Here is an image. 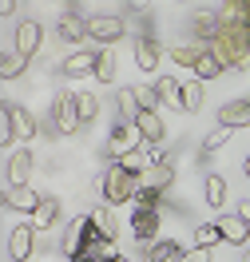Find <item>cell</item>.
Masks as SVG:
<instances>
[{"instance_id": "obj_1", "label": "cell", "mask_w": 250, "mask_h": 262, "mask_svg": "<svg viewBox=\"0 0 250 262\" xmlns=\"http://www.w3.org/2000/svg\"><path fill=\"white\" fill-rule=\"evenodd\" d=\"M100 191H103V207H119V203H135L139 191H143V179L131 175V171H123L119 163H111L103 171L100 179Z\"/></svg>"}, {"instance_id": "obj_2", "label": "cell", "mask_w": 250, "mask_h": 262, "mask_svg": "<svg viewBox=\"0 0 250 262\" xmlns=\"http://www.w3.org/2000/svg\"><path fill=\"white\" fill-rule=\"evenodd\" d=\"M96 238V227H92V214H76L72 223H67L64 238H60V250H64L67 258H80L83 250H87V243Z\"/></svg>"}, {"instance_id": "obj_3", "label": "cell", "mask_w": 250, "mask_h": 262, "mask_svg": "<svg viewBox=\"0 0 250 262\" xmlns=\"http://www.w3.org/2000/svg\"><path fill=\"white\" fill-rule=\"evenodd\" d=\"M127 32V20L116 12H100V16H87V36L103 44V48H116V40Z\"/></svg>"}, {"instance_id": "obj_4", "label": "cell", "mask_w": 250, "mask_h": 262, "mask_svg": "<svg viewBox=\"0 0 250 262\" xmlns=\"http://www.w3.org/2000/svg\"><path fill=\"white\" fill-rule=\"evenodd\" d=\"M52 127L60 135H76L83 127L80 123V112H76V92H60L56 103H52Z\"/></svg>"}, {"instance_id": "obj_5", "label": "cell", "mask_w": 250, "mask_h": 262, "mask_svg": "<svg viewBox=\"0 0 250 262\" xmlns=\"http://www.w3.org/2000/svg\"><path fill=\"white\" fill-rule=\"evenodd\" d=\"M143 147V135L135 123H119V127L107 131V155H111V163H119L123 155H131V151Z\"/></svg>"}, {"instance_id": "obj_6", "label": "cell", "mask_w": 250, "mask_h": 262, "mask_svg": "<svg viewBox=\"0 0 250 262\" xmlns=\"http://www.w3.org/2000/svg\"><path fill=\"white\" fill-rule=\"evenodd\" d=\"M32 246H36V227L32 223H16V227L8 230V238H4V250H8L12 262H28L32 258Z\"/></svg>"}, {"instance_id": "obj_7", "label": "cell", "mask_w": 250, "mask_h": 262, "mask_svg": "<svg viewBox=\"0 0 250 262\" xmlns=\"http://www.w3.org/2000/svg\"><path fill=\"white\" fill-rule=\"evenodd\" d=\"M32 151L28 147H12L8 151V159H4V179H8V187H28V175H32Z\"/></svg>"}, {"instance_id": "obj_8", "label": "cell", "mask_w": 250, "mask_h": 262, "mask_svg": "<svg viewBox=\"0 0 250 262\" xmlns=\"http://www.w3.org/2000/svg\"><path fill=\"white\" fill-rule=\"evenodd\" d=\"M96 60H100V52L76 48L72 56H64V64H60V76H64V80H80V76H96Z\"/></svg>"}, {"instance_id": "obj_9", "label": "cell", "mask_w": 250, "mask_h": 262, "mask_svg": "<svg viewBox=\"0 0 250 262\" xmlns=\"http://www.w3.org/2000/svg\"><path fill=\"white\" fill-rule=\"evenodd\" d=\"M12 44H16L20 56H28V60H32L36 52H40V44H44V28H40L36 20H20V24H16V36H12Z\"/></svg>"}, {"instance_id": "obj_10", "label": "cell", "mask_w": 250, "mask_h": 262, "mask_svg": "<svg viewBox=\"0 0 250 262\" xmlns=\"http://www.w3.org/2000/svg\"><path fill=\"white\" fill-rule=\"evenodd\" d=\"M218 127H231V131L250 127V99H226L218 107Z\"/></svg>"}, {"instance_id": "obj_11", "label": "cell", "mask_w": 250, "mask_h": 262, "mask_svg": "<svg viewBox=\"0 0 250 262\" xmlns=\"http://www.w3.org/2000/svg\"><path fill=\"white\" fill-rule=\"evenodd\" d=\"M143 191H155V195H163L167 187H171V179H175V159H163V163H151L143 175Z\"/></svg>"}, {"instance_id": "obj_12", "label": "cell", "mask_w": 250, "mask_h": 262, "mask_svg": "<svg viewBox=\"0 0 250 262\" xmlns=\"http://www.w3.org/2000/svg\"><path fill=\"white\" fill-rule=\"evenodd\" d=\"M218 24L222 28H250V0H222L218 4Z\"/></svg>"}, {"instance_id": "obj_13", "label": "cell", "mask_w": 250, "mask_h": 262, "mask_svg": "<svg viewBox=\"0 0 250 262\" xmlns=\"http://www.w3.org/2000/svg\"><path fill=\"white\" fill-rule=\"evenodd\" d=\"M131 234L139 238V246H151L159 238V211H135L131 214Z\"/></svg>"}, {"instance_id": "obj_14", "label": "cell", "mask_w": 250, "mask_h": 262, "mask_svg": "<svg viewBox=\"0 0 250 262\" xmlns=\"http://www.w3.org/2000/svg\"><path fill=\"white\" fill-rule=\"evenodd\" d=\"M135 127H139V135H143V147H159L163 135H167L163 115H159V112H143L139 119H135Z\"/></svg>"}, {"instance_id": "obj_15", "label": "cell", "mask_w": 250, "mask_h": 262, "mask_svg": "<svg viewBox=\"0 0 250 262\" xmlns=\"http://www.w3.org/2000/svg\"><path fill=\"white\" fill-rule=\"evenodd\" d=\"M131 56H135V68H139V72H155L159 60H163V52H159V44H155L151 36H139V40H135Z\"/></svg>"}, {"instance_id": "obj_16", "label": "cell", "mask_w": 250, "mask_h": 262, "mask_svg": "<svg viewBox=\"0 0 250 262\" xmlns=\"http://www.w3.org/2000/svg\"><path fill=\"white\" fill-rule=\"evenodd\" d=\"M191 32H195V44H215L222 24H218V12H195L191 20Z\"/></svg>"}, {"instance_id": "obj_17", "label": "cell", "mask_w": 250, "mask_h": 262, "mask_svg": "<svg viewBox=\"0 0 250 262\" xmlns=\"http://www.w3.org/2000/svg\"><path fill=\"white\" fill-rule=\"evenodd\" d=\"M218 230H222V243H231V246H242L250 238V223L242 214H222V219H218Z\"/></svg>"}, {"instance_id": "obj_18", "label": "cell", "mask_w": 250, "mask_h": 262, "mask_svg": "<svg viewBox=\"0 0 250 262\" xmlns=\"http://www.w3.org/2000/svg\"><path fill=\"white\" fill-rule=\"evenodd\" d=\"M8 207L12 211H24V214H36V207L44 203V195L36 191V187H8Z\"/></svg>"}, {"instance_id": "obj_19", "label": "cell", "mask_w": 250, "mask_h": 262, "mask_svg": "<svg viewBox=\"0 0 250 262\" xmlns=\"http://www.w3.org/2000/svg\"><path fill=\"white\" fill-rule=\"evenodd\" d=\"M56 36H60L64 44H80L83 36H87V20L76 16V12H64V16L56 20Z\"/></svg>"}, {"instance_id": "obj_20", "label": "cell", "mask_w": 250, "mask_h": 262, "mask_svg": "<svg viewBox=\"0 0 250 262\" xmlns=\"http://www.w3.org/2000/svg\"><path fill=\"white\" fill-rule=\"evenodd\" d=\"M8 107V115H12V131H16V143H24V139H32L36 135V119L28 107H20V103H4Z\"/></svg>"}, {"instance_id": "obj_21", "label": "cell", "mask_w": 250, "mask_h": 262, "mask_svg": "<svg viewBox=\"0 0 250 262\" xmlns=\"http://www.w3.org/2000/svg\"><path fill=\"white\" fill-rule=\"evenodd\" d=\"M202 52H207V44H171L167 56H171L175 68H191V72H195V64L202 60Z\"/></svg>"}, {"instance_id": "obj_22", "label": "cell", "mask_w": 250, "mask_h": 262, "mask_svg": "<svg viewBox=\"0 0 250 262\" xmlns=\"http://www.w3.org/2000/svg\"><path fill=\"white\" fill-rule=\"evenodd\" d=\"M116 107H119V119H123V123H135V119L143 115V103H139V96H135V88H119L116 92Z\"/></svg>"}, {"instance_id": "obj_23", "label": "cell", "mask_w": 250, "mask_h": 262, "mask_svg": "<svg viewBox=\"0 0 250 262\" xmlns=\"http://www.w3.org/2000/svg\"><path fill=\"white\" fill-rule=\"evenodd\" d=\"M155 92H159V103L163 107H183V83L175 76H159L155 80Z\"/></svg>"}, {"instance_id": "obj_24", "label": "cell", "mask_w": 250, "mask_h": 262, "mask_svg": "<svg viewBox=\"0 0 250 262\" xmlns=\"http://www.w3.org/2000/svg\"><path fill=\"white\" fill-rule=\"evenodd\" d=\"M179 258H183V246L175 238H155L147 246V262H179Z\"/></svg>"}, {"instance_id": "obj_25", "label": "cell", "mask_w": 250, "mask_h": 262, "mask_svg": "<svg viewBox=\"0 0 250 262\" xmlns=\"http://www.w3.org/2000/svg\"><path fill=\"white\" fill-rule=\"evenodd\" d=\"M92 227H96V238H116V207H96Z\"/></svg>"}, {"instance_id": "obj_26", "label": "cell", "mask_w": 250, "mask_h": 262, "mask_svg": "<svg viewBox=\"0 0 250 262\" xmlns=\"http://www.w3.org/2000/svg\"><path fill=\"white\" fill-rule=\"evenodd\" d=\"M202 195H207V207H226V179L222 175H207V183H202Z\"/></svg>"}, {"instance_id": "obj_27", "label": "cell", "mask_w": 250, "mask_h": 262, "mask_svg": "<svg viewBox=\"0 0 250 262\" xmlns=\"http://www.w3.org/2000/svg\"><path fill=\"white\" fill-rule=\"evenodd\" d=\"M83 254H87V258H96V262H116L119 258V246H116V238H92Z\"/></svg>"}, {"instance_id": "obj_28", "label": "cell", "mask_w": 250, "mask_h": 262, "mask_svg": "<svg viewBox=\"0 0 250 262\" xmlns=\"http://www.w3.org/2000/svg\"><path fill=\"white\" fill-rule=\"evenodd\" d=\"M24 68H28V56H20L16 48H8L4 56H0V76H4V80H16V76H24Z\"/></svg>"}, {"instance_id": "obj_29", "label": "cell", "mask_w": 250, "mask_h": 262, "mask_svg": "<svg viewBox=\"0 0 250 262\" xmlns=\"http://www.w3.org/2000/svg\"><path fill=\"white\" fill-rule=\"evenodd\" d=\"M218 243H222L218 223H202V227H195V234H191V246H202V250H215Z\"/></svg>"}, {"instance_id": "obj_30", "label": "cell", "mask_w": 250, "mask_h": 262, "mask_svg": "<svg viewBox=\"0 0 250 262\" xmlns=\"http://www.w3.org/2000/svg\"><path fill=\"white\" fill-rule=\"evenodd\" d=\"M119 72V60H116V48H100V60H96V80L100 83H111Z\"/></svg>"}, {"instance_id": "obj_31", "label": "cell", "mask_w": 250, "mask_h": 262, "mask_svg": "<svg viewBox=\"0 0 250 262\" xmlns=\"http://www.w3.org/2000/svg\"><path fill=\"white\" fill-rule=\"evenodd\" d=\"M56 219H60V203H56V199H44V203L36 207V214H32V227L36 230H48Z\"/></svg>"}, {"instance_id": "obj_32", "label": "cell", "mask_w": 250, "mask_h": 262, "mask_svg": "<svg viewBox=\"0 0 250 262\" xmlns=\"http://www.w3.org/2000/svg\"><path fill=\"white\" fill-rule=\"evenodd\" d=\"M76 112H80V123L87 127V123L100 115V99L92 96V92H76Z\"/></svg>"}, {"instance_id": "obj_33", "label": "cell", "mask_w": 250, "mask_h": 262, "mask_svg": "<svg viewBox=\"0 0 250 262\" xmlns=\"http://www.w3.org/2000/svg\"><path fill=\"white\" fill-rule=\"evenodd\" d=\"M215 76H222V64H218V56H215V52L207 48V52H202V60L195 64V80L207 83V80H215Z\"/></svg>"}, {"instance_id": "obj_34", "label": "cell", "mask_w": 250, "mask_h": 262, "mask_svg": "<svg viewBox=\"0 0 250 262\" xmlns=\"http://www.w3.org/2000/svg\"><path fill=\"white\" fill-rule=\"evenodd\" d=\"M119 167H123V171H131V175H143V171L151 167V151L147 147L131 151V155H123V159H119Z\"/></svg>"}, {"instance_id": "obj_35", "label": "cell", "mask_w": 250, "mask_h": 262, "mask_svg": "<svg viewBox=\"0 0 250 262\" xmlns=\"http://www.w3.org/2000/svg\"><path fill=\"white\" fill-rule=\"evenodd\" d=\"M202 107V80H187L183 83V112H199Z\"/></svg>"}, {"instance_id": "obj_36", "label": "cell", "mask_w": 250, "mask_h": 262, "mask_svg": "<svg viewBox=\"0 0 250 262\" xmlns=\"http://www.w3.org/2000/svg\"><path fill=\"white\" fill-rule=\"evenodd\" d=\"M231 135H234L231 127H215L211 135H207V139H202V155H215V151H222V147H226V139H231Z\"/></svg>"}, {"instance_id": "obj_37", "label": "cell", "mask_w": 250, "mask_h": 262, "mask_svg": "<svg viewBox=\"0 0 250 262\" xmlns=\"http://www.w3.org/2000/svg\"><path fill=\"white\" fill-rule=\"evenodd\" d=\"M135 96H139V103H143V112L163 107V103H159V92H155V83H151V88H143V83H139V88H135Z\"/></svg>"}, {"instance_id": "obj_38", "label": "cell", "mask_w": 250, "mask_h": 262, "mask_svg": "<svg viewBox=\"0 0 250 262\" xmlns=\"http://www.w3.org/2000/svg\"><path fill=\"white\" fill-rule=\"evenodd\" d=\"M0 143H4V147L16 143V131H12V115H8V107H0Z\"/></svg>"}, {"instance_id": "obj_39", "label": "cell", "mask_w": 250, "mask_h": 262, "mask_svg": "<svg viewBox=\"0 0 250 262\" xmlns=\"http://www.w3.org/2000/svg\"><path fill=\"white\" fill-rule=\"evenodd\" d=\"M179 262H211V250H202V246H191V250H183V258Z\"/></svg>"}, {"instance_id": "obj_40", "label": "cell", "mask_w": 250, "mask_h": 262, "mask_svg": "<svg viewBox=\"0 0 250 262\" xmlns=\"http://www.w3.org/2000/svg\"><path fill=\"white\" fill-rule=\"evenodd\" d=\"M238 214H242V219L250 223V199H242V203H238Z\"/></svg>"}, {"instance_id": "obj_41", "label": "cell", "mask_w": 250, "mask_h": 262, "mask_svg": "<svg viewBox=\"0 0 250 262\" xmlns=\"http://www.w3.org/2000/svg\"><path fill=\"white\" fill-rule=\"evenodd\" d=\"M127 4H131V8H147L151 0H127Z\"/></svg>"}, {"instance_id": "obj_42", "label": "cell", "mask_w": 250, "mask_h": 262, "mask_svg": "<svg viewBox=\"0 0 250 262\" xmlns=\"http://www.w3.org/2000/svg\"><path fill=\"white\" fill-rule=\"evenodd\" d=\"M179 4H183V8H199V0H179Z\"/></svg>"}, {"instance_id": "obj_43", "label": "cell", "mask_w": 250, "mask_h": 262, "mask_svg": "<svg viewBox=\"0 0 250 262\" xmlns=\"http://www.w3.org/2000/svg\"><path fill=\"white\" fill-rule=\"evenodd\" d=\"M242 171H246V179H250V155H246V159H242Z\"/></svg>"}, {"instance_id": "obj_44", "label": "cell", "mask_w": 250, "mask_h": 262, "mask_svg": "<svg viewBox=\"0 0 250 262\" xmlns=\"http://www.w3.org/2000/svg\"><path fill=\"white\" fill-rule=\"evenodd\" d=\"M238 262H250V250H242V254H238Z\"/></svg>"}, {"instance_id": "obj_45", "label": "cell", "mask_w": 250, "mask_h": 262, "mask_svg": "<svg viewBox=\"0 0 250 262\" xmlns=\"http://www.w3.org/2000/svg\"><path fill=\"white\" fill-rule=\"evenodd\" d=\"M72 262H96V258H87V254H80V258H72Z\"/></svg>"}, {"instance_id": "obj_46", "label": "cell", "mask_w": 250, "mask_h": 262, "mask_svg": "<svg viewBox=\"0 0 250 262\" xmlns=\"http://www.w3.org/2000/svg\"><path fill=\"white\" fill-rule=\"evenodd\" d=\"M116 262H131V258H123V254H119V258H116Z\"/></svg>"}]
</instances>
